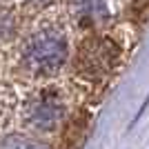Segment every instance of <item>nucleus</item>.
I'll list each match as a JSON object with an SVG mask.
<instances>
[{"instance_id":"1","label":"nucleus","mask_w":149,"mask_h":149,"mask_svg":"<svg viewBox=\"0 0 149 149\" xmlns=\"http://www.w3.org/2000/svg\"><path fill=\"white\" fill-rule=\"evenodd\" d=\"M69 58L67 36L56 27L33 31L20 47V67L31 78L56 76Z\"/></svg>"},{"instance_id":"2","label":"nucleus","mask_w":149,"mask_h":149,"mask_svg":"<svg viewBox=\"0 0 149 149\" xmlns=\"http://www.w3.org/2000/svg\"><path fill=\"white\" fill-rule=\"evenodd\" d=\"M120 58V49L111 38L105 36H89L85 38L76 51L74 69L82 80H100L113 71Z\"/></svg>"},{"instance_id":"3","label":"nucleus","mask_w":149,"mask_h":149,"mask_svg":"<svg viewBox=\"0 0 149 149\" xmlns=\"http://www.w3.org/2000/svg\"><path fill=\"white\" fill-rule=\"evenodd\" d=\"M67 116V105L58 91H42L29 98L22 105L20 118L22 125L31 131H40V134H49L65 120Z\"/></svg>"},{"instance_id":"4","label":"nucleus","mask_w":149,"mask_h":149,"mask_svg":"<svg viewBox=\"0 0 149 149\" xmlns=\"http://www.w3.org/2000/svg\"><path fill=\"white\" fill-rule=\"evenodd\" d=\"M67 9L80 27H93L107 20L109 0H67Z\"/></svg>"},{"instance_id":"5","label":"nucleus","mask_w":149,"mask_h":149,"mask_svg":"<svg viewBox=\"0 0 149 149\" xmlns=\"http://www.w3.org/2000/svg\"><path fill=\"white\" fill-rule=\"evenodd\" d=\"M0 149H49L45 143L25 134H9L0 138Z\"/></svg>"},{"instance_id":"6","label":"nucleus","mask_w":149,"mask_h":149,"mask_svg":"<svg viewBox=\"0 0 149 149\" xmlns=\"http://www.w3.org/2000/svg\"><path fill=\"white\" fill-rule=\"evenodd\" d=\"M9 27H13L11 18H9L7 13H2V11H0V36H5L7 31H9Z\"/></svg>"}]
</instances>
